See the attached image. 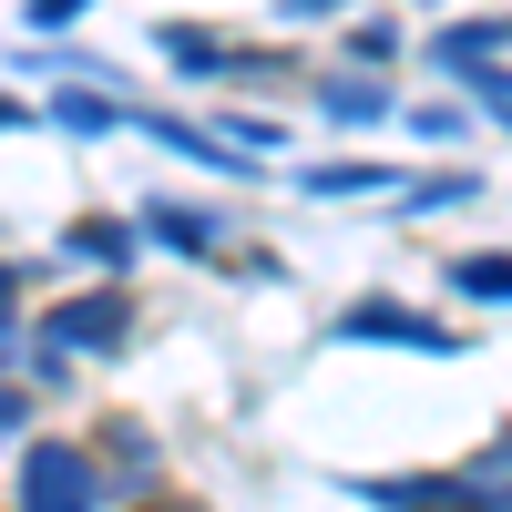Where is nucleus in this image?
Wrapping results in <instances>:
<instances>
[{
    "label": "nucleus",
    "mask_w": 512,
    "mask_h": 512,
    "mask_svg": "<svg viewBox=\"0 0 512 512\" xmlns=\"http://www.w3.org/2000/svg\"><path fill=\"white\" fill-rule=\"evenodd\" d=\"M359 502L379 512H512V482L472 472V482H359Z\"/></svg>",
    "instance_id": "1"
},
{
    "label": "nucleus",
    "mask_w": 512,
    "mask_h": 512,
    "mask_svg": "<svg viewBox=\"0 0 512 512\" xmlns=\"http://www.w3.org/2000/svg\"><path fill=\"white\" fill-rule=\"evenodd\" d=\"M21 512H93V461L72 441H41L21 461Z\"/></svg>",
    "instance_id": "2"
},
{
    "label": "nucleus",
    "mask_w": 512,
    "mask_h": 512,
    "mask_svg": "<svg viewBox=\"0 0 512 512\" xmlns=\"http://www.w3.org/2000/svg\"><path fill=\"white\" fill-rule=\"evenodd\" d=\"M338 338H390V349H420V359H451L461 338L441 318H420V308H390V297H359L349 318H338Z\"/></svg>",
    "instance_id": "3"
},
{
    "label": "nucleus",
    "mask_w": 512,
    "mask_h": 512,
    "mask_svg": "<svg viewBox=\"0 0 512 512\" xmlns=\"http://www.w3.org/2000/svg\"><path fill=\"white\" fill-rule=\"evenodd\" d=\"M123 328H134L123 297H72V308L52 318V359H72V349H123Z\"/></svg>",
    "instance_id": "4"
},
{
    "label": "nucleus",
    "mask_w": 512,
    "mask_h": 512,
    "mask_svg": "<svg viewBox=\"0 0 512 512\" xmlns=\"http://www.w3.org/2000/svg\"><path fill=\"white\" fill-rule=\"evenodd\" d=\"M431 62H451V72H461V82H472V93H482L492 113H502V134H512V72H502L492 52H472V41H441V52H431Z\"/></svg>",
    "instance_id": "5"
},
{
    "label": "nucleus",
    "mask_w": 512,
    "mask_h": 512,
    "mask_svg": "<svg viewBox=\"0 0 512 512\" xmlns=\"http://www.w3.org/2000/svg\"><path fill=\"white\" fill-rule=\"evenodd\" d=\"M318 103H328V123H369L390 93H379V72H338V82H318Z\"/></svg>",
    "instance_id": "6"
},
{
    "label": "nucleus",
    "mask_w": 512,
    "mask_h": 512,
    "mask_svg": "<svg viewBox=\"0 0 512 512\" xmlns=\"http://www.w3.org/2000/svg\"><path fill=\"white\" fill-rule=\"evenodd\" d=\"M144 226H154L164 246H185V256H205V246H216V226H205V205H164V195H154V205H144Z\"/></svg>",
    "instance_id": "7"
},
{
    "label": "nucleus",
    "mask_w": 512,
    "mask_h": 512,
    "mask_svg": "<svg viewBox=\"0 0 512 512\" xmlns=\"http://www.w3.org/2000/svg\"><path fill=\"white\" fill-rule=\"evenodd\" d=\"M451 287H461V297H492V308H512V256H461Z\"/></svg>",
    "instance_id": "8"
},
{
    "label": "nucleus",
    "mask_w": 512,
    "mask_h": 512,
    "mask_svg": "<svg viewBox=\"0 0 512 512\" xmlns=\"http://www.w3.org/2000/svg\"><path fill=\"white\" fill-rule=\"evenodd\" d=\"M52 123H72V134H113V123H123V103H113V93H82V82H72V93L52 103Z\"/></svg>",
    "instance_id": "9"
},
{
    "label": "nucleus",
    "mask_w": 512,
    "mask_h": 512,
    "mask_svg": "<svg viewBox=\"0 0 512 512\" xmlns=\"http://www.w3.org/2000/svg\"><path fill=\"white\" fill-rule=\"evenodd\" d=\"M379 164H308V195H379Z\"/></svg>",
    "instance_id": "10"
},
{
    "label": "nucleus",
    "mask_w": 512,
    "mask_h": 512,
    "mask_svg": "<svg viewBox=\"0 0 512 512\" xmlns=\"http://www.w3.org/2000/svg\"><path fill=\"white\" fill-rule=\"evenodd\" d=\"M62 246L82 256V267H123V256H134V236H123V226H72Z\"/></svg>",
    "instance_id": "11"
},
{
    "label": "nucleus",
    "mask_w": 512,
    "mask_h": 512,
    "mask_svg": "<svg viewBox=\"0 0 512 512\" xmlns=\"http://www.w3.org/2000/svg\"><path fill=\"white\" fill-rule=\"evenodd\" d=\"M82 11H93V0H31V21H41V31H62V21H82Z\"/></svg>",
    "instance_id": "12"
},
{
    "label": "nucleus",
    "mask_w": 512,
    "mask_h": 512,
    "mask_svg": "<svg viewBox=\"0 0 512 512\" xmlns=\"http://www.w3.org/2000/svg\"><path fill=\"white\" fill-rule=\"evenodd\" d=\"M21 123H31V113H21V103H11V93H0V134H21Z\"/></svg>",
    "instance_id": "13"
},
{
    "label": "nucleus",
    "mask_w": 512,
    "mask_h": 512,
    "mask_svg": "<svg viewBox=\"0 0 512 512\" xmlns=\"http://www.w3.org/2000/svg\"><path fill=\"white\" fill-rule=\"evenodd\" d=\"M0 431H21V390H0Z\"/></svg>",
    "instance_id": "14"
},
{
    "label": "nucleus",
    "mask_w": 512,
    "mask_h": 512,
    "mask_svg": "<svg viewBox=\"0 0 512 512\" xmlns=\"http://www.w3.org/2000/svg\"><path fill=\"white\" fill-rule=\"evenodd\" d=\"M287 11H297V21H318V11H338V0H287Z\"/></svg>",
    "instance_id": "15"
},
{
    "label": "nucleus",
    "mask_w": 512,
    "mask_h": 512,
    "mask_svg": "<svg viewBox=\"0 0 512 512\" xmlns=\"http://www.w3.org/2000/svg\"><path fill=\"white\" fill-rule=\"evenodd\" d=\"M0 318H11V267H0Z\"/></svg>",
    "instance_id": "16"
},
{
    "label": "nucleus",
    "mask_w": 512,
    "mask_h": 512,
    "mask_svg": "<svg viewBox=\"0 0 512 512\" xmlns=\"http://www.w3.org/2000/svg\"><path fill=\"white\" fill-rule=\"evenodd\" d=\"M482 461H512V441H502V451H482Z\"/></svg>",
    "instance_id": "17"
},
{
    "label": "nucleus",
    "mask_w": 512,
    "mask_h": 512,
    "mask_svg": "<svg viewBox=\"0 0 512 512\" xmlns=\"http://www.w3.org/2000/svg\"><path fill=\"white\" fill-rule=\"evenodd\" d=\"M0 349H11V318H0Z\"/></svg>",
    "instance_id": "18"
}]
</instances>
